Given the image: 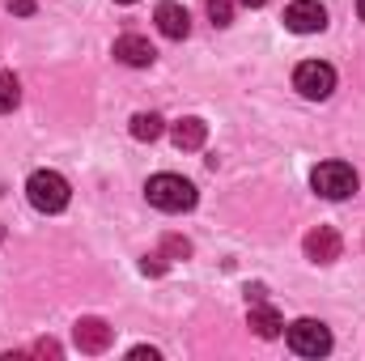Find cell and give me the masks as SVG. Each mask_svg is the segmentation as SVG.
I'll return each mask as SVG.
<instances>
[{
    "instance_id": "7402d4cb",
    "label": "cell",
    "mask_w": 365,
    "mask_h": 361,
    "mask_svg": "<svg viewBox=\"0 0 365 361\" xmlns=\"http://www.w3.org/2000/svg\"><path fill=\"white\" fill-rule=\"evenodd\" d=\"M238 4H247V9H259V4H268V0H238Z\"/></svg>"
},
{
    "instance_id": "44dd1931",
    "label": "cell",
    "mask_w": 365,
    "mask_h": 361,
    "mask_svg": "<svg viewBox=\"0 0 365 361\" xmlns=\"http://www.w3.org/2000/svg\"><path fill=\"white\" fill-rule=\"evenodd\" d=\"M264 293H268L264 285H251V289H247V302H264Z\"/></svg>"
},
{
    "instance_id": "ba28073f",
    "label": "cell",
    "mask_w": 365,
    "mask_h": 361,
    "mask_svg": "<svg viewBox=\"0 0 365 361\" xmlns=\"http://www.w3.org/2000/svg\"><path fill=\"white\" fill-rule=\"evenodd\" d=\"M153 43L149 39H140V34H119L115 39V60L119 64H128V68H149L153 64Z\"/></svg>"
},
{
    "instance_id": "7a4b0ae2",
    "label": "cell",
    "mask_w": 365,
    "mask_h": 361,
    "mask_svg": "<svg viewBox=\"0 0 365 361\" xmlns=\"http://www.w3.org/2000/svg\"><path fill=\"white\" fill-rule=\"evenodd\" d=\"M26 195H30V204L38 208V213H60V208H68V179L64 175H56V171H34L30 179H26Z\"/></svg>"
},
{
    "instance_id": "52a82bcc",
    "label": "cell",
    "mask_w": 365,
    "mask_h": 361,
    "mask_svg": "<svg viewBox=\"0 0 365 361\" xmlns=\"http://www.w3.org/2000/svg\"><path fill=\"white\" fill-rule=\"evenodd\" d=\"M340 251H344V238H340L331 225H319V230L306 234V260H314V264H336Z\"/></svg>"
},
{
    "instance_id": "7c38bea8",
    "label": "cell",
    "mask_w": 365,
    "mask_h": 361,
    "mask_svg": "<svg viewBox=\"0 0 365 361\" xmlns=\"http://www.w3.org/2000/svg\"><path fill=\"white\" fill-rule=\"evenodd\" d=\"M204 136H208V123H204V119H179V123L170 128V141H175V149H182V153L200 149Z\"/></svg>"
},
{
    "instance_id": "603a6c76",
    "label": "cell",
    "mask_w": 365,
    "mask_h": 361,
    "mask_svg": "<svg viewBox=\"0 0 365 361\" xmlns=\"http://www.w3.org/2000/svg\"><path fill=\"white\" fill-rule=\"evenodd\" d=\"M357 13H361V21H365V0H357Z\"/></svg>"
},
{
    "instance_id": "5b68a950",
    "label": "cell",
    "mask_w": 365,
    "mask_h": 361,
    "mask_svg": "<svg viewBox=\"0 0 365 361\" xmlns=\"http://www.w3.org/2000/svg\"><path fill=\"white\" fill-rule=\"evenodd\" d=\"M293 86H297L302 98H327V93L336 90V68L323 64V60H306V64H297Z\"/></svg>"
},
{
    "instance_id": "30bf717a",
    "label": "cell",
    "mask_w": 365,
    "mask_h": 361,
    "mask_svg": "<svg viewBox=\"0 0 365 361\" xmlns=\"http://www.w3.org/2000/svg\"><path fill=\"white\" fill-rule=\"evenodd\" d=\"M153 17H158V30H162L166 39H187V34H191V13H187L182 4H175V0H162Z\"/></svg>"
},
{
    "instance_id": "277c9868",
    "label": "cell",
    "mask_w": 365,
    "mask_h": 361,
    "mask_svg": "<svg viewBox=\"0 0 365 361\" xmlns=\"http://www.w3.org/2000/svg\"><path fill=\"white\" fill-rule=\"evenodd\" d=\"M289 349H293L297 357H323V353H331V332H327V323H319V319H297V323L289 327Z\"/></svg>"
},
{
    "instance_id": "ac0fdd59",
    "label": "cell",
    "mask_w": 365,
    "mask_h": 361,
    "mask_svg": "<svg viewBox=\"0 0 365 361\" xmlns=\"http://www.w3.org/2000/svg\"><path fill=\"white\" fill-rule=\"evenodd\" d=\"M60 353H64V349H60L56 340H38V345H34V357H60Z\"/></svg>"
},
{
    "instance_id": "8992f818",
    "label": "cell",
    "mask_w": 365,
    "mask_h": 361,
    "mask_svg": "<svg viewBox=\"0 0 365 361\" xmlns=\"http://www.w3.org/2000/svg\"><path fill=\"white\" fill-rule=\"evenodd\" d=\"M284 26H289L293 34H319V30L327 26V9H323L319 0H293V4L284 9Z\"/></svg>"
},
{
    "instance_id": "9c48e42d",
    "label": "cell",
    "mask_w": 365,
    "mask_h": 361,
    "mask_svg": "<svg viewBox=\"0 0 365 361\" xmlns=\"http://www.w3.org/2000/svg\"><path fill=\"white\" fill-rule=\"evenodd\" d=\"M73 340H77V349H81V353H106V349H110V327H106L102 319L86 315V319H77Z\"/></svg>"
},
{
    "instance_id": "ffe728a7",
    "label": "cell",
    "mask_w": 365,
    "mask_h": 361,
    "mask_svg": "<svg viewBox=\"0 0 365 361\" xmlns=\"http://www.w3.org/2000/svg\"><path fill=\"white\" fill-rule=\"evenodd\" d=\"M128 357H136V361H158V349H145V345H136Z\"/></svg>"
},
{
    "instance_id": "4fadbf2b",
    "label": "cell",
    "mask_w": 365,
    "mask_h": 361,
    "mask_svg": "<svg viewBox=\"0 0 365 361\" xmlns=\"http://www.w3.org/2000/svg\"><path fill=\"white\" fill-rule=\"evenodd\" d=\"M132 136H136V141H158V136H162V115L140 111V115L132 119Z\"/></svg>"
},
{
    "instance_id": "5bb4252c",
    "label": "cell",
    "mask_w": 365,
    "mask_h": 361,
    "mask_svg": "<svg viewBox=\"0 0 365 361\" xmlns=\"http://www.w3.org/2000/svg\"><path fill=\"white\" fill-rule=\"evenodd\" d=\"M17 98H21L17 77H13V73H0V115H4V111H13V106H17Z\"/></svg>"
},
{
    "instance_id": "3957f363",
    "label": "cell",
    "mask_w": 365,
    "mask_h": 361,
    "mask_svg": "<svg viewBox=\"0 0 365 361\" xmlns=\"http://www.w3.org/2000/svg\"><path fill=\"white\" fill-rule=\"evenodd\" d=\"M310 187H314L323 200H349V195L357 191V171H353L349 162H323V166H314Z\"/></svg>"
},
{
    "instance_id": "6da1fadb",
    "label": "cell",
    "mask_w": 365,
    "mask_h": 361,
    "mask_svg": "<svg viewBox=\"0 0 365 361\" xmlns=\"http://www.w3.org/2000/svg\"><path fill=\"white\" fill-rule=\"evenodd\" d=\"M145 195L162 213H187V208H195V187L182 175H153V179L145 183Z\"/></svg>"
},
{
    "instance_id": "2e32d148",
    "label": "cell",
    "mask_w": 365,
    "mask_h": 361,
    "mask_svg": "<svg viewBox=\"0 0 365 361\" xmlns=\"http://www.w3.org/2000/svg\"><path fill=\"white\" fill-rule=\"evenodd\" d=\"M208 17H212V26H230L234 21V4L230 0H208Z\"/></svg>"
},
{
    "instance_id": "d6986e66",
    "label": "cell",
    "mask_w": 365,
    "mask_h": 361,
    "mask_svg": "<svg viewBox=\"0 0 365 361\" xmlns=\"http://www.w3.org/2000/svg\"><path fill=\"white\" fill-rule=\"evenodd\" d=\"M9 13H17V17L34 13V0H9Z\"/></svg>"
},
{
    "instance_id": "9a60e30c",
    "label": "cell",
    "mask_w": 365,
    "mask_h": 361,
    "mask_svg": "<svg viewBox=\"0 0 365 361\" xmlns=\"http://www.w3.org/2000/svg\"><path fill=\"white\" fill-rule=\"evenodd\" d=\"M162 255H170V260H187V255H191V243L179 238V234H166V238H162Z\"/></svg>"
},
{
    "instance_id": "8fae6325",
    "label": "cell",
    "mask_w": 365,
    "mask_h": 361,
    "mask_svg": "<svg viewBox=\"0 0 365 361\" xmlns=\"http://www.w3.org/2000/svg\"><path fill=\"white\" fill-rule=\"evenodd\" d=\"M247 323H251V332H255L259 340H276V336L284 332V319L276 315L268 302H251V310H247Z\"/></svg>"
},
{
    "instance_id": "e0dca14e",
    "label": "cell",
    "mask_w": 365,
    "mask_h": 361,
    "mask_svg": "<svg viewBox=\"0 0 365 361\" xmlns=\"http://www.w3.org/2000/svg\"><path fill=\"white\" fill-rule=\"evenodd\" d=\"M140 268L153 272V276H162V272H166V255H145V260H140Z\"/></svg>"
},
{
    "instance_id": "cb8c5ba5",
    "label": "cell",
    "mask_w": 365,
    "mask_h": 361,
    "mask_svg": "<svg viewBox=\"0 0 365 361\" xmlns=\"http://www.w3.org/2000/svg\"><path fill=\"white\" fill-rule=\"evenodd\" d=\"M119 4H136V0H119Z\"/></svg>"
}]
</instances>
